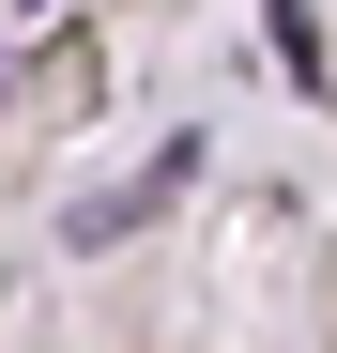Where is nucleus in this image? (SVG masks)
I'll list each match as a JSON object with an SVG mask.
<instances>
[{"instance_id":"obj_1","label":"nucleus","mask_w":337,"mask_h":353,"mask_svg":"<svg viewBox=\"0 0 337 353\" xmlns=\"http://www.w3.org/2000/svg\"><path fill=\"white\" fill-rule=\"evenodd\" d=\"M261 31H276V62H292V77L322 92V16H307V0H261Z\"/></svg>"}]
</instances>
